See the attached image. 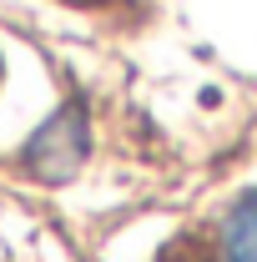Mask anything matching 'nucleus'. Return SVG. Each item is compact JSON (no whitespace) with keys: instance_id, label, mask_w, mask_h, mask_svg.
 <instances>
[{"instance_id":"nucleus-1","label":"nucleus","mask_w":257,"mask_h":262,"mask_svg":"<svg viewBox=\"0 0 257 262\" xmlns=\"http://www.w3.org/2000/svg\"><path fill=\"white\" fill-rule=\"evenodd\" d=\"M222 262H257V192H247L222 227Z\"/></svg>"}]
</instances>
